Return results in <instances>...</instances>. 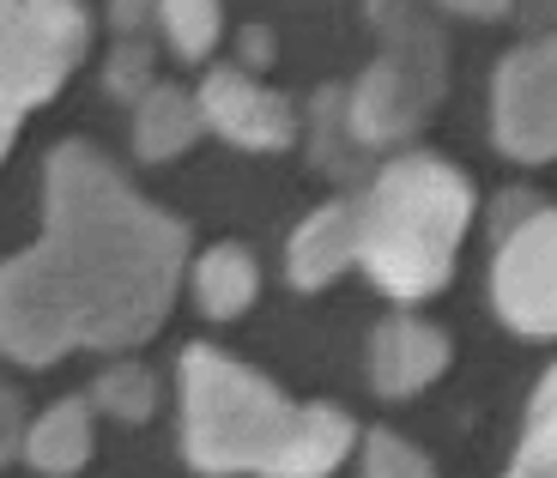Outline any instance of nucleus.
<instances>
[{
  "label": "nucleus",
  "mask_w": 557,
  "mask_h": 478,
  "mask_svg": "<svg viewBox=\"0 0 557 478\" xmlns=\"http://www.w3.org/2000/svg\"><path fill=\"white\" fill-rule=\"evenodd\" d=\"M182 261V218L158 212L98 146H55L42 237L0 267V352L30 369L67 352H127L164 327Z\"/></svg>",
  "instance_id": "f257e3e1"
},
{
  "label": "nucleus",
  "mask_w": 557,
  "mask_h": 478,
  "mask_svg": "<svg viewBox=\"0 0 557 478\" xmlns=\"http://www.w3.org/2000/svg\"><path fill=\"white\" fill-rule=\"evenodd\" d=\"M473 225V183L436 152H400L358 194V267L394 303H424L455 279Z\"/></svg>",
  "instance_id": "f03ea898"
},
{
  "label": "nucleus",
  "mask_w": 557,
  "mask_h": 478,
  "mask_svg": "<svg viewBox=\"0 0 557 478\" xmlns=\"http://www.w3.org/2000/svg\"><path fill=\"white\" fill-rule=\"evenodd\" d=\"M304 400L212 345L182 352V454L207 478H278Z\"/></svg>",
  "instance_id": "7ed1b4c3"
},
{
  "label": "nucleus",
  "mask_w": 557,
  "mask_h": 478,
  "mask_svg": "<svg viewBox=\"0 0 557 478\" xmlns=\"http://www.w3.org/2000/svg\"><path fill=\"white\" fill-rule=\"evenodd\" d=\"M370 18L382 30V55L351 85L346 127L358 146H400L431 122V110L448 91L443 37L400 0H370Z\"/></svg>",
  "instance_id": "20e7f679"
},
{
  "label": "nucleus",
  "mask_w": 557,
  "mask_h": 478,
  "mask_svg": "<svg viewBox=\"0 0 557 478\" xmlns=\"http://www.w3.org/2000/svg\"><path fill=\"white\" fill-rule=\"evenodd\" d=\"M491 303L521 339H557V206H533L497 237Z\"/></svg>",
  "instance_id": "39448f33"
},
{
  "label": "nucleus",
  "mask_w": 557,
  "mask_h": 478,
  "mask_svg": "<svg viewBox=\"0 0 557 478\" xmlns=\"http://www.w3.org/2000/svg\"><path fill=\"white\" fill-rule=\"evenodd\" d=\"M491 134L516 164L557 158V37L509 49L491 85Z\"/></svg>",
  "instance_id": "423d86ee"
},
{
  "label": "nucleus",
  "mask_w": 557,
  "mask_h": 478,
  "mask_svg": "<svg viewBox=\"0 0 557 478\" xmlns=\"http://www.w3.org/2000/svg\"><path fill=\"white\" fill-rule=\"evenodd\" d=\"M200 122L219 140L243 146V152H285L297 140V110L278 98L273 85H261L249 67H212L195 91Z\"/></svg>",
  "instance_id": "0eeeda50"
},
{
  "label": "nucleus",
  "mask_w": 557,
  "mask_h": 478,
  "mask_svg": "<svg viewBox=\"0 0 557 478\" xmlns=\"http://www.w3.org/2000/svg\"><path fill=\"white\" fill-rule=\"evenodd\" d=\"M85 37H91V25H85L79 0H18V61H25L30 110H42L73 79Z\"/></svg>",
  "instance_id": "6e6552de"
},
{
  "label": "nucleus",
  "mask_w": 557,
  "mask_h": 478,
  "mask_svg": "<svg viewBox=\"0 0 557 478\" xmlns=\"http://www.w3.org/2000/svg\"><path fill=\"white\" fill-rule=\"evenodd\" d=\"M448 357H455L448 352V334L436 322H418V315H388L370 334V381H376L382 400L424 394L448 369Z\"/></svg>",
  "instance_id": "1a4fd4ad"
},
{
  "label": "nucleus",
  "mask_w": 557,
  "mask_h": 478,
  "mask_svg": "<svg viewBox=\"0 0 557 478\" xmlns=\"http://www.w3.org/2000/svg\"><path fill=\"white\" fill-rule=\"evenodd\" d=\"M346 267H358V200H327L292 230L285 273H292L297 291H321Z\"/></svg>",
  "instance_id": "9d476101"
},
{
  "label": "nucleus",
  "mask_w": 557,
  "mask_h": 478,
  "mask_svg": "<svg viewBox=\"0 0 557 478\" xmlns=\"http://www.w3.org/2000/svg\"><path fill=\"white\" fill-rule=\"evenodd\" d=\"M98 437H91V400L67 394L55 406H42L37 418H25V437H18V461L37 466L42 478H67L91 461Z\"/></svg>",
  "instance_id": "9b49d317"
},
{
  "label": "nucleus",
  "mask_w": 557,
  "mask_h": 478,
  "mask_svg": "<svg viewBox=\"0 0 557 478\" xmlns=\"http://www.w3.org/2000/svg\"><path fill=\"white\" fill-rule=\"evenodd\" d=\"M200 134H207V122H200L195 91H182V85H146L134 98V152L146 164L182 158Z\"/></svg>",
  "instance_id": "f8f14e48"
},
{
  "label": "nucleus",
  "mask_w": 557,
  "mask_h": 478,
  "mask_svg": "<svg viewBox=\"0 0 557 478\" xmlns=\"http://www.w3.org/2000/svg\"><path fill=\"white\" fill-rule=\"evenodd\" d=\"M188 291H195V310L207 322H237V315H249L255 291H261V267L243 242H212L188 273Z\"/></svg>",
  "instance_id": "ddd939ff"
},
{
  "label": "nucleus",
  "mask_w": 557,
  "mask_h": 478,
  "mask_svg": "<svg viewBox=\"0 0 557 478\" xmlns=\"http://www.w3.org/2000/svg\"><path fill=\"white\" fill-rule=\"evenodd\" d=\"M358 442V424L346 406H327V400H304L292 430V449L278 461V478H327Z\"/></svg>",
  "instance_id": "4468645a"
},
{
  "label": "nucleus",
  "mask_w": 557,
  "mask_h": 478,
  "mask_svg": "<svg viewBox=\"0 0 557 478\" xmlns=\"http://www.w3.org/2000/svg\"><path fill=\"white\" fill-rule=\"evenodd\" d=\"M509 478H557V364L545 369L540 394L528 406V424H521V449Z\"/></svg>",
  "instance_id": "2eb2a0df"
},
{
  "label": "nucleus",
  "mask_w": 557,
  "mask_h": 478,
  "mask_svg": "<svg viewBox=\"0 0 557 478\" xmlns=\"http://www.w3.org/2000/svg\"><path fill=\"white\" fill-rule=\"evenodd\" d=\"M152 18H158L164 42L182 61H207L212 42H219V30H224L219 0H152Z\"/></svg>",
  "instance_id": "dca6fc26"
},
{
  "label": "nucleus",
  "mask_w": 557,
  "mask_h": 478,
  "mask_svg": "<svg viewBox=\"0 0 557 478\" xmlns=\"http://www.w3.org/2000/svg\"><path fill=\"white\" fill-rule=\"evenodd\" d=\"M91 412H110L122 424H146L158 412V376L146 364H110L98 381H91Z\"/></svg>",
  "instance_id": "f3484780"
},
{
  "label": "nucleus",
  "mask_w": 557,
  "mask_h": 478,
  "mask_svg": "<svg viewBox=\"0 0 557 478\" xmlns=\"http://www.w3.org/2000/svg\"><path fill=\"white\" fill-rule=\"evenodd\" d=\"M25 61H18V0H0V158L13 152V134L25 122Z\"/></svg>",
  "instance_id": "a211bd4d"
},
{
  "label": "nucleus",
  "mask_w": 557,
  "mask_h": 478,
  "mask_svg": "<svg viewBox=\"0 0 557 478\" xmlns=\"http://www.w3.org/2000/svg\"><path fill=\"white\" fill-rule=\"evenodd\" d=\"M363 478H436V466L400 430H370L363 437Z\"/></svg>",
  "instance_id": "6ab92c4d"
},
{
  "label": "nucleus",
  "mask_w": 557,
  "mask_h": 478,
  "mask_svg": "<svg viewBox=\"0 0 557 478\" xmlns=\"http://www.w3.org/2000/svg\"><path fill=\"white\" fill-rule=\"evenodd\" d=\"M146 85H152V49H146L139 37H122L115 55H110V98L127 103V98H139Z\"/></svg>",
  "instance_id": "aec40b11"
},
{
  "label": "nucleus",
  "mask_w": 557,
  "mask_h": 478,
  "mask_svg": "<svg viewBox=\"0 0 557 478\" xmlns=\"http://www.w3.org/2000/svg\"><path fill=\"white\" fill-rule=\"evenodd\" d=\"M18 437H25V406H18V394L0 381V466L18 461Z\"/></svg>",
  "instance_id": "412c9836"
},
{
  "label": "nucleus",
  "mask_w": 557,
  "mask_h": 478,
  "mask_svg": "<svg viewBox=\"0 0 557 478\" xmlns=\"http://www.w3.org/2000/svg\"><path fill=\"white\" fill-rule=\"evenodd\" d=\"M540 206V194H528V188H509V194L497 200V218H491V237H503V230H516L528 212Z\"/></svg>",
  "instance_id": "4be33fe9"
},
{
  "label": "nucleus",
  "mask_w": 557,
  "mask_h": 478,
  "mask_svg": "<svg viewBox=\"0 0 557 478\" xmlns=\"http://www.w3.org/2000/svg\"><path fill=\"white\" fill-rule=\"evenodd\" d=\"M152 18V0H110V25L122 37H139V25Z\"/></svg>",
  "instance_id": "5701e85b"
},
{
  "label": "nucleus",
  "mask_w": 557,
  "mask_h": 478,
  "mask_svg": "<svg viewBox=\"0 0 557 478\" xmlns=\"http://www.w3.org/2000/svg\"><path fill=\"white\" fill-rule=\"evenodd\" d=\"M436 7H448V13H467V18H503L516 0H436Z\"/></svg>",
  "instance_id": "b1692460"
},
{
  "label": "nucleus",
  "mask_w": 557,
  "mask_h": 478,
  "mask_svg": "<svg viewBox=\"0 0 557 478\" xmlns=\"http://www.w3.org/2000/svg\"><path fill=\"white\" fill-rule=\"evenodd\" d=\"M243 61H249V67H267V61H273V37H267V30H249V37H243Z\"/></svg>",
  "instance_id": "393cba45"
}]
</instances>
